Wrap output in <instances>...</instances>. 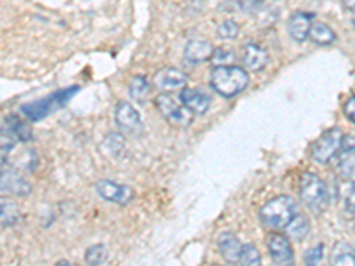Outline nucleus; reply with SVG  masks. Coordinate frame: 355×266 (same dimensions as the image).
<instances>
[{
    "instance_id": "f257e3e1",
    "label": "nucleus",
    "mask_w": 355,
    "mask_h": 266,
    "mask_svg": "<svg viewBox=\"0 0 355 266\" xmlns=\"http://www.w3.org/2000/svg\"><path fill=\"white\" fill-rule=\"evenodd\" d=\"M211 87L224 98L239 96L249 85V73L240 66H218L211 71Z\"/></svg>"
},
{
    "instance_id": "f03ea898",
    "label": "nucleus",
    "mask_w": 355,
    "mask_h": 266,
    "mask_svg": "<svg viewBox=\"0 0 355 266\" xmlns=\"http://www.w3.org/2000/svg\"><path fill=\"white\" fill-rule=\"evenodd\" d=\"M299 213V206L290 195H279L266 202L259 211V218L265 227L272 231H281Z\"/></svg>"
},
{
    "instance_id": "7ed1b4c3",
    "label": "nucleus",
    "mask_w": 355,
    "mask_h": 266,
    "mask_svg": "<svg viewBox=\"0 0 355 266\" xmlns=\"http://www.w3.org/2000/svg\"><path fill=\"white\" fill-rule=\"evenodd\" d=\"M78 91H80V89H78L77 85H73V87L68 89H61V91H57V93L50 94V96L43 98V100H37L34 101V103L24 105L21 107V114H24L27 119H31V121H41V119L49 116L50 112L64 107Z\"/></svg>"
},
{
    "instance_id": "20e7f679",
    "label": "nucleus",
    "mask_w": 355,
    "mask_h": 266,
    "mask_svg": "<svg viewBox=\"0 0 355 266\" xmlns=\"http://www.w3.org/2000/svg\"><path fill=\"white\" fill-rule=\"evenodd\" d=\"M299 195L302 202H306L307 208L313 211H322L331 199L327 183L313 172L302 174L299 183Z\"/></svg>"
},
{
    "instance_id": "39448f33",
    "label": "nucleus",
    "mask_w": 355,
    "mask_h": 266,
    "mask_svg": "<svg viewBox=\"0 0 355 266\" xmlns=\"http://www.w3.org/2000/svg\"><path fill=\"white\" fill-rule=\"evenodd\" d=\"M155 105L160 110L162 116L176 128H187L194 123V114L190 112L185 105H182V101L171 96L169 93L158 94L155 98Z\"/></svg>"
},
{
    "instance_id": "423d86ee",
    "label": "nucleus",
    "mask_w": 355,
    "mask_h": 266,
    "mask_svg": "<svg viewBox=\"0 0 355 266\" xmlns=\"http://www.w3.org/2000/svg\"><path fill=\"white\" fill-rule=\"evenodd\" d=\"M341 139H343V132L339 128H331L327 132L320 135L315 141L313 148H311V157L316 163H329L332 161V158L338 153L339 145H341Z\"/></svg>"
},
{
    "instance_id": "0eeeda50",
    "label": "nucleus",
    "mask_w": 355,
    "mask_h": 266,
    "mask_svg": "<svg viewBox=\"0 0 355 266\" xmlns=\"http://www.w3.org/2000/svg\"><path fill=\"white\" fill-rule=\"evenodd\" d=\"M0 192L18 195V197H27L33 192V185L25 179L24 174L15 166L0 163Z\"/></svg>"
},
{
    "instance_id": "6e6552de",
    "label": "nucleus",
    "mask_w": 355,
    "mask_h": 266,
    "mask_svg": "<svg viewBox=\"0 0 355 266\" xmlns=\"http://www.w3.org/2000/svg\"><path fill=\"white\" fill-rule=\"evenodd\" d=\"M266 249L270 254L272 261L275 266H293L295 265V254L293 247L288 236L281 233H270L266 238Z\"/></svg>"
},
{
    "instance_id": "1a4fd4ad",
    "label": "nucleus",
    "mask_w": 355,
    "mask_h": 266,
    "mask_svg": "<svg viewBox=\"0 0 355 266\" xmlns=\"http://www.w3.org/2000/svg\"><path fill=\"white\" fill-rule=\"evenodd\" d=\"M354 135H343L341 139V145H339L338 153L336 157L332 158L334 160V167L336 172L339 176L343 177V179H354V154H355V145H354Z\"/></svg>"
},
{
    "instance_id": "9d476101",
    "label": "nucleus",
    "mask_w": 355,
    "mask_h": 266,
    "mask_svg": "<svg viewBox=\"0 0 355 266\" xmlns=\"http://www.w3.org/2000/svg\"><path fill=\"white\" fill-rule=\"evenodd\" d=\"M96 192L103 201L114 202V204H128L133 199V190L130 186L121 185V183L109 181V179H101L96 183Z\"/></svg>"
},
{
    "instance_id": "9b49d317",
    "label": "nucleus",
    "mask_w": 355,
    "mask_h": 266,
    "mask_svg": "<svg viewBox=\"0 0 355 266\" xmlns=\"http://www.w3.org/2000/svg\"><path fill=\"white\" fill-rule=\"evenodd\" d=\"M116 123L125 133L137 135L142 132V119L141 114L133 109L126 101H119L116 107Z\"/></svg>"
},
{
    "instance_id": "f8f14e48",
    "label": "nucleus",
    "mask_w": 355,
    "mask_h": 266,
    "mask_svg": "<svg viewBox=\"0 0 355 266\" xmlns=\"http://www.w3.org/2000/svg\"><path fill=\"white\" fill-rule=\"evenodd\" d=\"M180 101H182V105H185L194 116H202V114L208 112V109H210L211 105L210 94L205 93L202 89L183 87L182 93H180Z\"/></svg>"
},
{
    "instance_id": "ddd939ff",
    "label": "nucleus",
    "mask_w": 355,
    "mask_h": 266,
    "mask_svg": "<svg viewBox=\"0 0 355 266\" xmlns=\"http://www.w3.org/2000/svg\"><path fill=\"white\" fill-rule=\"evenodd\" d=\"M268 64V52L263 48L261 44L249 43L242 50V66L247 73L263 71Z\"/></svg>"
},
{
    "instance_id": "4468645a",
    "label": "nucleus",
    "mask_w": 355,
    "mask_h": 266,
    "mask_svg": "<svg viewBox=\"0 0 355 266\" xmlns=\"http://www.w3.org/2000/svg\"><path fill=\"white\" fill-rule=\"evenodd\" d=\"M155 85L162 93H171V91H182L187 85V75L176 68H166L155 75Z\"/></svg>"
},
{
    "instance_id": "2eb2a0df",
    "label": "nucleus",
    "mask_w": 355,
    "mask_h": 266,
    "mask_svg": "<svg viewBox=\"0 0 355 266\" xmlns=\"http://www.w3.org/2000/svg\"><path fill=\"white\" fill-rule=\"evenodd\" d=\"M211 53H214V46L210 41L192 39L187 43L183 57L189 64H202V62L210 61Z\"/></svg>"
},
{
    "instance_id": "dca6fc26",
    "label": "nucleus",
    "mask_w": 355,
    "mask_h": 266,
    "mask_svg": "<svg viewBox=\"0 0 355 266\" xmlns=\"http://www.w3.org/2000/svg\"><path fill=\"white\" fill-rule=\"evenodd\" d=\"M311 24H313V17H311L309 12L297 11L291 15L290 21H288V33H290V36L293 37L295 41L302 43V41H306L307 36H309Z\"/></svg>"
},
{
    "instance_id": "f3484780",
    "label": "nucleus",
    "mask_w": 355,
    "mask_h": 266,
    "mask_svg": "<svg viewBox=\"0 0 355 266\" xmlns=\"http://www.w3.org/2000/svg\"><path fill=\"white\" fill-rule=\"evenodd\" d=\"M217 245L218 252H220V256L227 263H231V265L239 263L240 252H242V243H240V240L233 233H230V231L222 233L217 240Z\"/></svg>"
},
{
    "instance_id": "a211bd4d",
    "label": "nucleus",
    "mask_w": 355,
    "mask_h": 266,
    "mask_svg": "<svg viewBox=\"0 0 355 266\" xmlns=\"http://www.w3.org/2000/svg\"><path fill=\"white\" fill-rule=\"evenodd\" d=\"M4 130L12 135L18 141H31L33 139V130L28 126V123L25 119L18 116H8L4 121Z\"/></svg>"
},
{
    "instance_id": "6ab92c4d",
    "label": "nucleus",
    "mask_w": 355,
    "mask_h": 266,
    "mask_svg": "<svg viewBox=\"0 0 355 266\" xmlns=\"http://www.w3.org/2000/svg\"><path fill=\"white\" fill-rule=\"evenodd\" d=\"M307 39L316 44H322V46H327V44H332L336 41V33L334 28L325 24V21H313Z\"/></svg>"
},
{
    "instance_id": "aec40b11",
    "label": "nucleus",
    "mask_w": 355,
    "mask_h": 266,
    "mask_svg": "<svg viewBox=\"0 0 355 266\" xmlns=\"http://www.w3.org/2000/svg\"><path fill=\"white\" fill-rule=\"evenodd\" d=\"M21 220V211L12 199L0 195V226H15Z\"/></svg>"
},
{
    "instance_id": "412c9836",
    "label": "nucleus",
    "mask_w": 355,
    "mask_h": 266,
    "mask_svg": "<svg viewBox=\"0 0 355 266\" xmlns=\"http://www.w3.org/2000/svg\"><path fill=\"white\" fill-rule=\"evenodd\" d=\"M128 93H130V96H132V100H135L137 103L144 105L151 94L150 80H148L146 77H142V75L133 77L128 84Z\"/></svg>"
},
{
    "instance_id": "4be33fe9",
    "label": "nucleus",
    "mask_w": 355,
    "mask_h": 266,
    "mask_svg": "<svg viewBox=\"0 0 355 266\" xmlns=\"http://www.w3.org/2000/svg\"><path fill=\"white\" fill-rule=\"evenodd\" d=\"M331 266H355L354 247L347 242L336 243L331 254Z\"/></svg>"
},
{
    "instance_id": "5701e85b",
    "label": "nucleus",
    "mask_w": 355,
    "mask_h": 266,
    "mask_svg": "<svg viewBox=\"0 0 355 266\" xmlns=\"http://www.w3.org/2000/svg\"><path fill=\"white\" fill-rule=\"evenodd\" d=\"M309 220H307L304 215L297 213L293 218H291V222L288 224L284 229L288 231V234H290V238L293 240H302L306 238L307 234H309Z\"/></svg>"
},
{
    "instance_id": "b1692460",
    "label": "nucleus",
    "mask_w": 355,
    "mask_h": 266,
    "mask_svg": "<svg viewBox=\"0 0 355 266\" xmlns=\"http://www.w3.org/2000/svg\"><path fill=\"white\" fill-rule=\"evenodd\" d=\"M109 258V252H107V247L103 243H96V245H91L85 250V263L89 266H101Z\"/></svg>"
},
{
    "instance_id": "393cba45",
    "label": "nucleus",
    "mask_w": 355,
    "mask_h": 266,
    "mask_svg": "<svg viewBox=\"0 0 355 266\" xmlns=\"http://www.w3.org/2000/svg\"><path fill=\"white\" fill-rule=\"evenodd\" d=\"M239 263L240 266H263L261 254H259V250L256 249L252 243H249V245H242V252H240Z\"/></svg>"
},
{
    "instance_id": "a878e982",
    "label": "nucleus",
    "mask_w": 355,
    "mask_h": 266,
    "mask_svg": "<svg viewBox=\"0 0 355 266\" xmlns=\"http://www.w3.org/2000/svg\"><path fill=\"white\" fill-rule=\"evenodd\" d=\"M236 59V53L234 50H231L230 46H220V48H214V53H211L210 61L214 62L215 68L218 66H233L231 62H234Z\"/></svg>"
},
{
    "instance_id": "bb28decb",
    "label": "nucleus",
    "mask_w": 355,
    "mask_h": 266,
    "mask_svg": "<svg viewBox=\"0 0 355 266\" xmlns=\"http://www.w3.org/2000/svg\"><path fill=\"white\" fill-rule=\"evenodd\" d=\"M239 34H240V25L233 20H224L217 28V36L220 37V39H226V41L236 39Z\"/></svg>"
},
{
    "instance_id": "cd10ccee",
    "label": "nucleus",
    "mask_w": 355,
    "mask_h": 266,
    "mask_svg": "<svg viewBox=\"0 0 355 266\" xmlns=\"http://www.w3.org/2000/svg\"><path fill=\"white\" fill-rule=\"evenodd\" d=\"M323 256H325V247L320 243V245L311 247L309 250L304 256V261H306V266H322Z\"/></svg>"
},
{
    "instance_id": "c85d7f7f",
    "label": "nucleus",
    "mask_w": 355,
    "mask_h": 266,
    "mask_svg": "<svg viewBox=\"0 0 355 266\" xmlns=\"http://www.w3.org/2000/svg\"><path fill=\"white\" fill-rule=\"evenodd\" d=\"M15 141H17V139L12 137V135H9L6 130L0 132V160H4V158L11 153L12 148H15Z\"/></svg>"
},
{
    "instance_id": "c756f323",
    "label": "nucleus",
    "mask_w": 355,
    "mask_h": 266,
    "mask_svg": "<svg viewBox=\"0 0 355 266\" xmlns=\"http://www.w3.org/2000/svg\"><path fill=\"white\" fill-rule=\"evenodd\" d=\"M263 0H240L239 8L242 12H247V15H254V12L261 11L263 9Z\"/></svg>"
},
{
    "instance_id": "7c9ffc66",
    "label": "nucleus",
    "mask_w": 355,
    "mask_h": 266,
    "mask_svg": "<svg viewBox=\"0 0 355 266\" xmlns=\"http://www.w3.org/2000/svg\"><path fill=\"white\" fill-rule=\"evenodd\" d=\"M354 103H355V98H354V94H352V96L347 100V103H345V114H347V117L350 119L352 123H354V117H355Z\"/></svg>"
},
{
    "instance_id": "2f4dec72",
    "label": "nucleus",
    "mask_w": 355,
    "mask_h": 266,
    "mask_svg": "<svg viewBox=\"0 0 355 266\" xmlns=\"http://www.w3.org/2000/svg\"><path fill=\"white\" fill-rule=\"evenodd\" d=\"M341 2H343V6H345V9H347V11L354 12V6H355V0H341Z\"/></svg>"
},
{
    "instance_id": "473e14b6",
    "label": "nucleus",
    "mask_w": 355,
    "mask_h": 266,
    "mask_svg": "<svg viewBox=\"0 0 355 266\" xmlns=\"http://www.w3.org/2000/svg\"><path fill=\"white\" fill-rule=\"evenodd\" d=\"M55 266H78L77 263L73 261H68V259H61V261H57Z\"/></svg>"
},
{
    "instance_id": "72a5a7b5",
    "label": "nucleus",
    "mask_w": 355,
    "mask_h": 266,
    "mask_svg": "<svg viewBox=\"0 0 355 266\" xmlns=\"http://www.w3.org/2000/svg\"><path fill=\"white\" fill-rule=\"evenodd\" d=\"M215 266H224V265H215Z\"/></svg>"
}]
</instances>
